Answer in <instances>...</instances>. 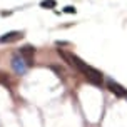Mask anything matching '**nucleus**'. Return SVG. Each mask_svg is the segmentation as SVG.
Returning <instances> with one entry per match:
<instances>
[{"label":"nucleus","instance_id":"1","mask_svg":"<svg viewBox=\"0 0 127 127\" xmlns=\"http://www.w3.org/2000/svg\"><path fill=\"white\" fill-rule=\"evenodd\" d=\"M59 55H60V57H62L65 62L69 64L70 67H74V69H77L80 74H84V77H85V79H87L90 84L99 85V87L102 85V72H99L97 69H94V67L87 65V64L84 62L82 59H79L77 55L70 54V52L62 50V49H59Z\"/></svg>","mask_w":127,"mask_h":127},{"label":"nucleus","instance_id":"2","mask_svg":"<svg viewBox=\"0 0 127 127\" xmlns=\"http://www.w3.org/2000/svg\"><path fill=\"white\" fill-rule=\"evenodd\" d=\"M32 60H25V59H22L20 55H13L12 57V62H10V65H12V69L15 70V74H19V75H24L27 72V69L32 65Z\"/></svg>","mask_w":127,"mask_h":127},{"label":"nucleus","instance_id":"3","mask_svg":"<svg viewBox=\"0 0 127 127\" xmlns=\"http://www.w3.org/2000/svg\"><path fill=\"white\" fill-rule=\"evenodd\" d=\"M107 89L117 97H127V89H124L121 84H117L112 79H107Z\"/></svg>","mask_w":127,"mask_h":127},{"label":"nucleus","instance_id":"4","mask_svg":"<svg viewBox=\"0 0 127 127\" xmlns=\"http://www.w3.org/2000/svg\"><path fill=\"white\" fill-rule=\"evenodd\" d=\"M22 35H24V33H22V32H17V30L7 32V33H3V35L0 37V44H10V42H15V40H19Z\"/></svg>","mask_w":127,"mask_h":127},{"label":"nucleus","instance_id":"5","mask_svg":"<svg viewBox=\"0 0 127 127\" xmlns=\"http://www.w3.org/2000/svg\"><path fill=\"white\" fill-rule=\"evenodd\" d=\"M33 54H35V47H32V45H24L19 49V55L25 60H32Z\"/></svg>","mask_w":127,"mask_h":127},{"label":"nucleus","instance_id":"6","mask_svg":"<svg viewBox=\"0 0 127 127\" xmlns=\"http://www.w3.org/2000/svg\"><path fill=\"white\" fill-rule=\"evenodd\" d=\"M55 5H57L55 0H42L40 2V7H44V8H54Z\"/></svg>","mask_w":127,"mask_h":127},{"label":"nucleus","instance_id":"7","mask_svg":"<svg viewBox=\"0 0 127 127\" xmlns=\"http://www.w3.org/2000/svg\"><path fill=\"white\" fill-rule=\"evenodd\" d=\"M64 12H65V13H75V8H74V7H65Z\"/></svg>","mask_w":127,"mask_h":127}]
</instances>
